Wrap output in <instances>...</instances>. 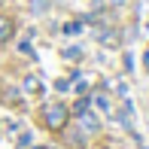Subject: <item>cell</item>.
Wrapping results in <instances>:
<instances>
[{"label":"cell","mask_w":149,"mask_h":149,"mask_svg":"<svg viewBox=\"0 0 149 149\" xmlns=\"http://www.w3.org/2000/svg\"><path fill=\"white\" fill-rule=\"evenodd\" d=\"M70 146H73V149H85V143H82V134H70Z\"/></svg>","instance_id":"10"},{"label":"cell","mask_w":149,"mask_h":149,"mask_svg":"<svg viewBox=\"0 0 149 149\" xmlns=\"http://www.w3.org/2000/svg\"><path fill=\"white\" fill-rule=\"evenodd\" d=\"M79 122H82V131H88V134H97L100 131V122H97V116H94L91 110H85L82 116H76Z\"/></svg>","instance_id":"3"},{"label":"cell","mask_w":149,"mask_h":149,"mask_svg":"<svg viewBox=\"0 0 149 149\" xmlns=\"http://www.w3.org/2000/svg\"><path fill=\"white\" fill-rule=\"evenodd\" d=\"M97 149H110V146H97Z\"/></svg>","instance_id":"13"},{"label":"cell","mask_w":149,"mask_h":149,"mask_svg":"<svg viewBox=\"0 0 149 149\" xmlns=\"http://www.w3.org/2000/svg\"><path fill=\"white\" fill-rule=\"evenodd\" d=\"M85 110H91V97H88V94L76 100V107H73V110H70V116H82Z\"/></svg>","instance_id":"6"},{"label":"cell","mask_w":149,"mask_h":149,"mask_svg":"<svg viewBox=\"0 0 149 149\" xmlns=\"http://www.w3.org/2000/svg\"><path fill=\"white\" fill-rule=\"evenodd\" d=\"M31 149H52V146H31Z\"/></svg>","instance_id":"12"},{"label":"cell","mask_w":149,"mask_h":149,"mask_svg":"<svg viewBox=\"0 0 149 149\" xmlns=\"http://www.w3.org/2000/svg\"><path fill=\"white\" fill-rule=\"evenodd\" d=\"M97 40H100L104 46H119V33H116V31H104Z\"/></svg>","instance_id":"7"},{"label":"cell","mask_w":149,"mask_h":149,"mask_svg":"<svg viewBox=\"0 0 149 149\" xmlns=\"http://www.w3.org/2000/svg\"><path fill=\"white\" fill-rule=\"evenodd\" d=\"M82 31V22H67L64 24V33H79Z\"/></svg>","instance_id":"9"},{"label":"cell","mask_w":149,"mask_h":149,"mask_svg":"<svg viewBox=\"0 0 149 149\" xmlns=\"http://www.w3.org/2000/svg\"><path fill=\"white\" fill-rule=\"evenodd\" d=\"M0 3H3V0H0Z\"/></svg>","instance_id":"14"},{"label":"cell","mask_w":149,"mask_h":149,"mask_svg":"<svg viewBox=\"0 0 149 149\" xmlns=\"http://www.w3.org/2000/svg\"><path fill=\"white\" fill-rule=\"evenodd\" d=\"M12 37H15V18L0 15V46H3V43H9Z\"/></svg>","instance_id":"2"},{"label":"cell","mask_w":149,"mask_h":149,"mask_svg":"<svg viewBox=\"0 0 149 149\" xmlns=\"http://www.w3.org/2000/svg\"><path fill=\"white\" fill-rule=\"evenodd\" d=\"M61 55H64L67 61H79V58H82V49H76V46H70V49H64Z\"/></svg>","instance_id":"8"},{"label":"cell","mask_w":149,"mask_h":149,"mask_svg":"<svg viewBox=\"0 0 149 149\" xmlns=\"http://www.w3.org/2000/svg\"><path fill=\"white\" fill-rule=\"evenodd\" d=\"M22 91L24 94H43V82H40V76H24Z\"/></svg>","instance_id":"4"},{"label":"cell","mask_w":149,"mask_h":149,"mask_svg":"<svg viewBox=\"0 0 149 149\" xmlns=\"http://www.w3.org/2000/svg\"><path fill=\"white\" fill-rule=\"evenodd\" d=\"M40 119H43V128H46V131L61 134V131H67V125H70V107L61 104V100H52V104L43 107Z\"/></svg>","instance_id":"1"},{"label":"cell","mask_w":149,"mask_h":149,"mask_svg":"<svg viewBox=\"0 0 149 149\" xmlns=\"http://www.w3.org/2000/svg\"><path fill=\"white\" fill-rule=\"evenodd\" d=\"M18 146H22V149H24V146H31V134H28V131H24L22 137H18Z\"/></svg>","instance_id":"11"},{"label":"cell","mask_w":149,"mask_h":149,"mask_svg":"<svg viewBox=\"0 0 149 149\" xmlns=\"http://www.w3.org/2000/svg\"><path fill=\"white\" fill-rule=\"evenodd\" d=\"M3 104L6 107H22V94H18V88H3Z\"/></svg>","instance_id":"5"}]
</instances>
